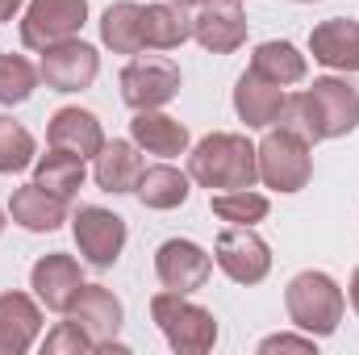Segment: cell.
<instances>
[{"mask_svg":"<svg viewBox=\"0 0 359 355\" xmlns=\"http://www.w3.org/2000/svg\"><path fill=\"white\" fill-rule=\"evenodd\" d=\"M359 126V84L339 80V76H322L305 92L284 96L280 109V130L297 134L301 142H326V138H343Z\"/></svg>","mask_w":359,"mask_h":355,"instance_id":"cell-1","label":"cell"},{"mask_svg":"<svg viewBox=\"0 0 359 355\" xmlns=\"http://www.w3.org/2000/svg\"><path fill=\"white\" fill-rule=\"evenodd\" d=\"M188 180L209 192L251 188L259 180V151L247 142V134H209L188 155Z\"/></svg>","mask_w":359,"mask_h":355,"instance_id":"cell-2","label":"cell"},{"mask_svg":"<svg viewBox=\"0 0 359 355\" xmlns=\"http://www.w3.org/2000/svg\"><path fill=\"white\" fill-rule=\"evenodd\" d=\"M151 318L163 330L168 347L180 355H205L217 343V318L205 305L188 301V293H172V288L155 293L151 297Z\"/></svg>","mask_w":359,"mask_h":355,"instance_id":"cell-3","label":"cell"},{"mask_svg":"<svg viewBox=\"0 0 359 355\" xmlns=\"http://www.w3.org/2000/svg\"><path fill=\"white\" fill-rule=\"evenodd\" d=\"M284 305H288V318L297 330L313 335V339H326L339 330L343 322V288L326 276V272H301L288 280L284 288Z\"/></svg>","mask_w":359,"mask_h":355,"instance_id":"cell-4","label":"cell"},{"mask_svg":"<svg viewBox=\"0 0 359 355\" xmlns=\"http://www.w3.org/2000/svg\"><path fill=\"white\" fill-rule=\"evenodd\" d=\"M255 151H259V180L276 192H301L313 176L309 142H301L288 130H271Z\"/></svg>","mask_w":359,"mask_h":355,"instance_id":"cell-5","label":"cell"},{"mask_svg":"<svg viewBox=\"0 0 359 355\" xmlns=\"http://www.w3.org/2000/svg\"><path fill=\"white\" fill-rule=\"evenodd\" d=\"M88 0H29L21 17V42L29 51H46L55 42H67L84 29Z\"/></svg>","mask_w":359,"mask_h":355,"instance_id":"cell-6","label":"cell"},{"mask_svg":"<svg viewBox=\"0 0 359 355\" xmlns=\"http://www.w3.org/2000/svg\"><path fill=\"white\" fill-rule=\"evenodd\" d=\"M213 260L234 284H259L271 272L268 243L251 226H226L217 234V243H213Z\"/></svg>","mask_w":359,"mask_h":355,"instance_id":"cell-7","label":"cell"},{"mask_svg":"<svg viewBox=\"0 0 359 355\" xmlns=\"http://www.w3.org/2000/svg\"><path fill=\"white\" fill-rule=\"evenodd\" d=\"M72 234H76L80 255L92 267H113L126 247V217H117L113 209H100V205H84L72 217Z\"/></svg>","mask_w":359,"mask_h":355,"instance_id":"cell-8","label":"cell"},{"mask_svg":"<svg viewBox=\"0 0 359 355\" xmlns=\"http://www.w3.org/2000/svg\"><path fill=\"white\" fill-rule=\"evenodd\" d=\"M180 92V67L172 59H130L121 67V96L138 109H163Z\"/></svg>","mask_w":359,"mask_h":355,"instance_id":"cell-9","label":"cell"},{"mask_svg":"<svg viewBox=\"0 0 359 355\" xmlns=\"http://www.w3.org/2000/svg\"><path fill=\"white\" fill-rule=\"evenodd\" d=\"M100 72V55L96 46L80 42V38H67V42H55L42 51V63H38V76L46 80V88L55 92H80L88 88Z\"/></svg>","mask_w":359,"mask_h":355,"instance_id":"cell-10","label":"cell"},{"mask_svg":"<svg viewBox=\"0 0 359 355\" xmlns=\"http://www.w3.org/2000/svg\"><path fill=\"white\" fill-rule=\"evenodd\" d=\"M67 322H76L84 335L92 339V351H121V343H113L117 339V330H121V301L104 288V284H84L80 288V297L72 301V309H67Z\"/></svg>","mask_w":359,"mask_h":355,"instance_id":"cell-11","label":"cell"},{"mask_svg":"<svg viewBox=\"0 0 359 355\" xmlns=\"http://www.w3.org/2000/svg\"><path fill=\"white\" fill-rule=\"evenodd\" d=\"M29 288H34V297H38L46 309L67 314L72 301H76L80 288H84L80 264H76L72 255H63V251H50V255H42L38 264L29 267Z\"/></svg>","mask_w":359,"mask_h":355,"instance_id":"cell-12","label":"cell"},{"mask_svg":"<svg viewBox=\"0 0 359 355\" xmlns=\"http://www.w3.org/2000/svg\"><path fill=\"white\" fill-rule=\"evenodd\" d=\"M209 272H213V260L196 243H188V239H168L155 251V276L172 293H196V288H205Z\"/></svg>","mask_w":359,"mask_h":355,"instance_id":"cell-13","label":"cell"},{"mask_svg":"<svg viewBox=\"0 0 359 355\" xmlns=\"http://www.w3.org/2000/svg\"><path fill=\"white\" fill-rule=\"evenodd\" d=\"M192 38L213 51V55H230L247 42V17L238 0H209L201 4V13L192 17Z\"/></svg>","mask_w":359,"mask_h":355,"instance_id":"cell-14","label":"cell"},{"mask_svg":"<svg viewBox=\"0 0 359 355\" xmlns=\"http://www.w3.org/2000/svg\"><path fill=\"white\" fill-rule=\"evenodd\" d=\"M46 142L59 147V151H72L80 159H96L100 147H104V130L96 121V113L80 109V105H67L50 117V130H46Z\"/></svg>","mask_w":359,"mask_h":355,"instance_id":"cell-15","label":"cell"},{"mask_svg":"<svg viewBox=\"0 0 359 355\" xmlns=\"http://www.w3.org/2000/svg\"><path fill=\"white\" fill-rule=\"evenodd\" d=\"M309 55H313L322 67L359 72V21L330 17V21L313 25V34H309Z\"/></svg>","mask_w":359,"mask_h":355,"instance_id":"cell-16","label":"cell"},{"mask_svg":"<svg viewBox=\"0 0 359 355\" xmlns=\"http://www.w3.org/2000/svg\"><path fill=\"white\" fill-rule=\"evenodd\" d=\"M42 330V309L25 293H0V355H21Z\"/></svg>","mask_w":359,"mask_h":355,"instance_id":"cell-17","label":"cell"},{"mask_svg":"<svg viewBox=\"0 0 359 355\" xmlns=\"http://www.w3.org/2000/svg\"><path fill=\"white\" fill-rule=\"evenodd\" d=\"M130 138L147 155H163V159H176V155L188 151V126L159 113V109H138L134 121H130Z\"/></svg>","mask_w":359,"mask_h":355,"instance_id":"cell-18","label":"cell"},{"mask_svg":"<svg viewBox=\"0 0 359 355\" xmlns=\"http://www.w3.org/2000/svg\"><path fill=\"white\" fill-rule=\"evenodd\" d=\"M280 109H284V88H280V84H271V80L255 76V72L238 76V84H234V113H238L251 130L276 126V121H280Z\"/></svg>","mask_w":359,"mask_h":355,"instance_id":"cell-19","label":"cell"},{"mask_svg":"<svg viewBox=\"0 0 359 355\" xmlns=\"http://www.w3.org/2000/svg\"><path fill=\"white\" fill-rule=\"evenodd\" d=\"M8 217H13L17 226L34 230V234H46V230H59V226L67 222V201L55 196V192H46L42 184H25V188L13 192Z\"/></svg>","mask_w":359,"mask_h":355,"instance_id":"cell-20","label":"cell"},{"mask_svg":"<svg viewBox=\"0 0 359 355\" xmlns=\"http://www.w3.org/2000/svg\"><path fill=\"white\" fill-rule=\"evenodd\" d=\"M96 184L104 192H134L138 188V176H142V159H138V142H126V138H113L100 147L96 155V168H92Z\"/></svg>","mask_w":359,"mask_h":355,"instance_id":"cell-21","label":"cell"},{"mask_svg":"<svg viewBox=\"0 0 359 355\" xmlns=\"http://www.w3.org/2000/svg\"><path fill=\"white\" fill-rule=\"evenodd\" d=\"M192 38V17H184V4H147L142 8V42L151 51H176Z\"/></svg>","mask_w":359,"mask_h":355,"instance_id":"cell-22","label":"cell"},{"mask_svg":"<svg viewBox=\"0 0 359 355\" xmlns=\"http://www.w3.org/2000/svg\"><path fill=\"white\" fill-rule=\"evenodd\" d=\"M100 42L113 55H138L147 46L142 42V4H134V0L109 4L104 17H100Z\"/></svg>","mask_w":359,"mask_h":355,"instance_id":"cell-23","label":"cell"},{"mask_svg":"<svg viewBox=\"0 0 359 355\" xmlns=\"http://www.w3.org/2000/svg\"><path fill=\"white\" fill-rule=\"evenodd\" d=\"M34 184H42L46 192H55V196L72 201V196L84 188V159H80V155H72V151L50 147L46 155H38V159H34Z\"/></svg>","mask_w":359,"mask_h":355,"instance_id":"cell-24","label":"cell"},{"mask_svg":"<svg viewBox=\"0 0 359 355\" xmlns=\"http://www.w3.org/2000/svg\"><path fill=\"white\" fill-rule=\"evenodd\" d=\"M251 72L280 84V88H288V84L305 80V55L292 42H259L255 55H251Z\"/></svg>","mask_w":359,"mask_h":355,"instance_id":"cell-25","label":"cell"},{"mask_svg":"<svg viewBox=\"0 0 359 355\" xmlns=\"http://www.w3.org/2000/svg\"><path fill=\"white\" fill-rule=\"evenodd\" d=\"M134 192H138V201L147 209H180L192 188H188V176L184 172H176L172 163H159V168H142Z\"/></svg>","mask_w":359,"mask_h":355,"instance_id":"cell-26","label":"cell"},{"mask_svg":"<svg viewBox=\"0 0 359 355\" xmlns=\"http://www.w3.org/2000/svg\"><path fill=\"white\" fill-rule=\"evenodd\" d=\"M213 213L230 226H255L268 217V196L264 192H251V188H230V192H217L213 201Z\"/></svg>","mask_w":359,"mask_h":355,"instance_id":"cell-27","label":"cell"},{"mask_svg":"<svg viewBox=\"0 0 359 355\" xmlns=\"http://www.w3.org/2000/svg\"><path fill=\"white\" fill-rule=\"evenodd\" d=\"M38 67L25 55H0V105H21L38 88Z\"/></svg>","mask_w":359,"mask_h":355,"instance_id":"cell-28","label":"cell"},{"mask_svg":"<svg viewBox=\"0 0 359 355\" xmlns=\"http://www.w3.org/2000/svg\"><path fill=\"white\" fill-rule=\"evenodd\" d=\"M29 163H34V134L21 121L0 117V176L25 172Z\"/></svg>","mask_w":359,"mask_h":355,"instance_id":"cell-29","label":"cell"},{"mask_svg":"<svg viewBox=\"0 0 359 355\" xmlns=\"http://www.w3.org/2000/svg\"><path fill=\"white\" fill-rule=\"evenodd\" d=\"M42 351L46 355H80V351H92V339L76 326V322H63V326H55V330L46 335Z\"/></svg>","mask_w":359,"mask_h":355,"instance_id":"cell-30","label":"cell"},{"mask_svg":"<svg viewBox=\"0 0 359 355\" xmlns=\"http://www.w3.org/2000/svg\"><path fill=\"white\" fill-rule=\"evenodd\" d=\"M259 351L271 355V351H313V335H271V339H264L259 343Z\"/></svg>","mask_w":359,"mask_h":355,"instance_id":"cell-31","label":"cell"},{"mask_svg":"<svg viewBox=\"0 0 359 355\" xmlns=\"http://www.w3.org/2000/svg\"><path fill=\"white\" fill-rule=\"evenodd\" d=\"M17 8H21V0H0V21H13Z\"/></svg>","mask_w":359,"mask_h":355,"instance_id":"cell-32","label":"cell"},{"mask_svg":"<svg viewBox=\"0 0 359 355\" xmlns=\"http://www.w3.org/2000/svg\"><path fill=\"white\" fill-rule=\"evenodd\" d=\"M347 288H351V309L359 314V267L351 272V284H347Z\"/></svg>","mask_w":359,"mask_h":355,"instance_id":"cell-33","label":"cell"},{"mask_svg":"<svg viewBox=\"0 0 359 355\" xmlns=\"http://www.w3.org/2000/svg\"><path fill=\"white\" fill-rule=\"evenodd\" d=\"M176 4H184V8H188V4H209V0H176Z\"/></svg>","mask_w":359,"mask_h":355,"instance_id":"cell-34","label":"cell"},{"mask_svg":"<svg viewBox=\"0 0 359 355\" xmlns=\"http://www.w3.org/2000/svg\"><path fill=\"white\" fill-rule=\"evenodd\" d=\"M0 234H4V209H0Z\"/></svg>","mask_w":359,"mask_h":355,"instance_id":"cell-35","label":"cell"},{"mask_svg":"<svg viewBox=\"0 0 359 355\" xmlns=\"http://www.w3.org/2000/svg\"><path fill=\"white\" fill-rule=\"evenodd\" d=\"M301 4H313V0H301Z\"/></svg>","mask_w":359,"mask_h":355,"instance_id":"cell-36","label":"cell"}]
</instances>
